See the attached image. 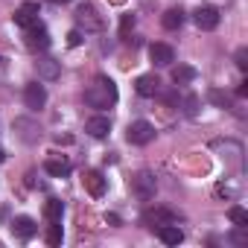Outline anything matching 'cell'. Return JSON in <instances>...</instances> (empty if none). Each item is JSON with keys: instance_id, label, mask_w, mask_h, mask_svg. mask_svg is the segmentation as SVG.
<instances>
[{"instance_id": "33", "label": "cell", "mask_w": 248, "mask_h": 248, "mask_svg": "<svg viewBox=\"0 0 248 248\" xmlns=\"http://www.w3.org/2000/svg\"><path fill=\"white\" fill-rule=\"evenodd\" d=\"M105 219H108V222H111V225H120V216H117V213H108V216H105Z\"/></svg>"}, {"instance_id": "9", "label": "cell", "mask_w": 248, "mask_h": 248, "mask_svg": "<svg viewBox=\"0 0 248 248\" xmlns=\"http://www.w3.org/2000/svg\"><path fill=\"white\" fill-rule=\"evenodd\" d=\"M193 21H196L199 30L210 32V30L219 27V9H216V6H199V9L193 12Z\"/></svg>"}, {"instance_id": "18", "label": "cell", "mask_w": 248, "mask_h": 248, "mask_svg": "<svg viewBox=\"0 0 248 248\" xmlns=\"http://www.w3.org/2000/svg\"><path fill=\"white\" fill-rule=\"evenodd\" d=\"M35 231H38V225H35V219H30V216H18V219L12 222V233L21 236V239L35 236Z\"/></svg>"}, {"instance_id": "19", "label": "cell", "mask_w": 248, "mask_h": 248, "mask_svg": "<svg viewBox=\"0 0 248 248\" xmlns=\"http://www.w3.org/2000/svg\"><path fill=\"white\" fill-rule=\"evenodd\" d=\"M158 236H161L164 245H178V242H184V231H181L178 225H161V228H158Z\"/></svg>"}, {"instance_id": "20", "label": "cell", "mask_w": 248, "mask_h": 248, "mask_svg": "<svg viewBox=\"0 0 248 248\" xmlns=\"http://www.w3.org/2000/svg\"><path fill=\"white\" fill-rule=\"evenodd\" d=\"M161 24H164V30H178V27L184 24V9H181V6L167 9V12L161 15Z\"/></svg>"}, {"instance_id": "14", "label": "cell", "mask_w": 248, "mask_h": 248, "mask_svg": "<svg viewBox=\"0 0 248 248\" xmlns=\"http://www.w3.org/2000/svg\"><path fill=\"white\" fill-rule=\"evenodd\" d=\"M135 91H138L140 96H155V93L161 91V79H158L155 73H143V76H138Z\"/></svg>"}, {"instance_id": "28", "label": "cell", "mask_w": 248, "mask_h": 248, "mask_svg": "<svg viewBox=\"0 0 248 248\" xmlns=\"http://www.w3.org/2000/svg\"><path fill=\"white\" fill-rule=\"evenodd\" d=\"M155 96H158L161 102H167V105H175V102H178V93H175V91H158Z\"/></svg>"}, {"instance_id": "8", "label": "cell", "mask_w": 248, "mask_h": 248, "mask_svg": "<svg viewBox=\"0 0 248 248\" xmlns=\"http://www.w3.org/2000/svg\"><path fill=\"white\" fill-rule=\"evenodd\" d=\"M24 105H27L30 111H41V108L47 105V88H44L41 82H30V85L24 88Z\"/></svg>"}, {"instance_id": "30", "label": "cell", "mask_w": 248, "mask_h": 248, "mask_svg": "<svg viewBox=\"0 0 248 248\" xmlns=\"http://www.w3.org/2000/svg\"><path fill=\"white\" fill-rule=\"evenodd\" d=\"M67 44H70V47H79V44H82V30H73V32L67 35Z\"/></svg>"}, {"instance_id": "21", "label": "cell", "mask_w": 248, "mask_h": 248, "mask_svg": "<svg viewBox=\"0 0 248 248\" xmlns=\"http://www.w3.org/2000/svg\"><path fill=\"white\" fill-rule=\"evenodd\" d=\"M199 73H196V67H190V64H178V67H172V82L175 85H187V82H193Z\"/></svg>"}, {"instance_id": "26", "label": "cell", "mask_w": 248, "mask_h": 248, "mask_svg": "<svg viewBox=\"0 0 248 248\" xmlns=\"http://www.w3.org/2000/svg\"><path fill=\"white\" fill-rule=\"evenodd\" d=\"M207 96H210L213 105H219V108H231V96H228V93H222V91H210Z\"/></svg>"}, {"instance_id": "2", "label": "cell", "mask_w": 248, "mask_h": 248, "mask_svg": "<svg viewBox=\"0 0 248 248\" xmlns=\"http://www.w3.org/2000/svg\"><path fill=\"white\" fill-rule=\"evenodd\" d=\"M129 187H132V196H135V199H140V202H152V199H155V193H158V181H155V175H152L149 170L135 172V175H132V181H129Z\"/></svg>"}, {"instance_id": "29", "label": "cell", "mask_w": 248, "mask_h": 248, "mask_svg": "<svg viewBox=\"0 0 248 248\" xmlns=\"http://www.w3.org/2000/svg\"><path fill=\"white\" fill-rule=\"evenodd\" d=\"M236 67H239V70H245V67H248V50H245V47H242V50H236Z\"/></svg>"}, {"instance_id": "23", "label": "cell", "mask_w": 248, "mask_h": 248, "mask_svg": "<svg viewBox=\"0 0 248 248\" xmlns=\"http://www.w3.org/2000/svg\"><path fill=\"white\" fill-rule=\"evenodd\" d=\"M228 219H231L236 228H248V210H245V207H239V204H233V207L228 210Z\"/></svg>"}, {"instance_id": "15", "label": "cell", "mask_w": 248, "mask_h": 248, "mask_svg": "<svg viewBox=\"0 0 248 248\" xmlns=\"http://www.w3.org/2000/svg\"><path fill=\"white\" fill-rule=\"evenodd\" d=\"M35 21H38V3H24V6L15 9V24H18V27L27 30V27H32Z\"/></svg>"}, {"instance_id": "12", "label": "cell", "mask_w": 248, "mask_h": 248, "mask_svg": "<svg viewBox=\"0 0 248 248\" xmlns=\"http://www.w3.org/2000/svg\"><path fill=\"white\" fill-rule=\"evenodd\" d=\"M216 149L222 152V158L228 161V167H242V146L236 143V140H219L216 143Z\"/></svg>"}, {"instance_id": "5", "label": "cell", "mask_w": 248, "mask_h": 248, "mask_svg": "<svg viewBox=\"0 0 248 248\" xmlns=\"http://www.w3.org/2000/svg\"><path fill=\"white\" fill-rule=\"evenodd\" d=\"M12 129H15L18 140H24V143H38L41 140V126L35 120H30V117H18Z\"/></svg>"}, {"instance_id": "16", "label": "cell", "mask_w": 248, "mask_h": 248, "mask_svg": "<svg viewBox=\"0 0 248 248\" xmlns=\"http://www.w3.org/2000/svg\"><path fill=\"white\" fill-rule=\"evenodd\" d=\"M85 132H88L91 138H105V135L111 132V120L102 117V114H96V117H91V120L85 123Z\"/></svg>"}, {"instance_id": "27", "label": "cell", "mask_w": 248, "mask_h": 248, "mask_svg": "<svg viewBox=\"0 0 248 248\" xmlns=\"http://www.w3.org/2000/svg\"><path fill=\"white\" fill-rule=\"evenodd\" d=\"M135 30V18L132 15H126L123 18V24H120V38H129V32Z\"/></svg>"}, {"instance_id": "10", "label": "cell", "mask_w": 248, "mask_h": 248, "mask_svg": "<svg viewBox=\"0 0 248 248\" xmlns=\"http://www.w3.org/2000/svg\"><path fill=\"white\" fill-rule=\"evenodd\" d=\"M149 59H152L155 67H170V64L175 62V50H172L170 44H164V41H155V44L149 47Z\"/></svg>"}, {"instance_id": "7", "label": "cell", "mask_w": 248, "mask_h": 248, "mask_svg": "<svg viewBox=\"0 0 248 248\" xmlns=\"http://www.w3.org/2000/svg\"><path fill=\"white\" fill-rule=\"evenodd\" d=\"M143 222L152 225V228H155V225H158V228H161V225H175V222H178V213H175L172 207L155 204V207H149V210L143 213Z\"/></svg>"}, {"instance_id": "4", "label": "cell", "mask_w": 248, "mask_h": 248, "mask_svg": "<svg viewBox=\"0 0 248 248\" xmlns=\"http://www.w3.org/2000/svg\"><path fill=\"white\" fill-rule=\"evenodd\" d=\"M152 138H155V126H152V123H146V120H135V123H129L126 140H129L132 146H146V143H152Z\"/></svg>"}, {"instance_id": "13", "label": "cell", "mask_w": 248, "mask_h": 248, "mask_svg": "<svg viewBox=\"0 0 248 248\" xmlns=\"http://www.w3.org/2000/svg\"><path fill=\"white\" fill-rule=\"evenodd\" d=\"M35 67H38V79H44V82H56L62 76V64L56 59H38Z\"/></svg>"}, {"instance_id": "35", "label": "cell", "mask_w": 248, "mask_h": 248, "mask_svg": "<svg viewBox=\"0 0 248 248\" xmlns=\"http://www.w3.org/2000/svg\"><path fill=\"white\" fill-rule=\"evenodd\" d=\"M3 158H6V152H3V149H0V164H3Z\"/></svg>"}, {"instance_id": "6", "label": "cell", "mask_w": 248, "mask_h": 248, "mask_svg": "<svg viewBox=\"0 0 248 248\" xmlns=\"http://www.w3.org/2000/svg\"><path fill=\"white\" fill-rule=\"evenodd\" d=\"M24 44L32 50V53H38V50H47L50 47V32L44 30V24H32V27H27V35H24Z\"/></svg>"}, {"instance_id": "17", "label": "cell", "mask_w": 248, "mask_h": 248, "mask_svg": "<svg viewBox=\"0 0 248 248\" xmlns=\"http://www.w3.org/2000/svg\"><path fill=\"white\" fill-rule=\"evenodd\" d=\"M44 172L47 175H53V178H64V175H70V161L67 158H47L44 161Z\"/></svg>"}, {"instance_id": "1", "label": "cell", "mask_w": 248, "mask_h": 248, "mask_svg": "<svg viewBox=\"0 0 248 248\" xmlns=\"http://www.w3.org/2000/svg\"><path fill=\"white\" fill-rule=\"evenodd\" d=\"M117 85L108 79V76H96L88 88H85V102L91 108H111L117 105Z\"/></svg>"}, {"instance_id": "24", "label": "cell", "mask_w": 248, "mask_h": 248, "mask_svg": "<svg viewBox=\"0 0 248 248\" xmlns=\"http://www.w3.org/2000/svg\"><path fill=\"white\" fill-rule=\"evenodd\" d=\"M64 233H62V222H50L47 228V245H62Z\"/></svg>"}, {"instance_id": "32", "label": "cell", "mask_w": 248, "mask_h": 248, "mask_svg": "<svg viewBox=\"0 0 248 248\" xmlns=\"http://www.w3.org/2000/svg\"><path fill=\"white\" fill-rule=\"evenodd\" d=\"M248 93V82H239V88H236V96H245Z\"/></svg>"}, {"instance_id": "34", "label": "cell", "mask_w": 248, "mask_h": 248, "mask_svg": "<svg viewBox=\"0 0 248 248\" xmlns=\"http://www.w3.org/2000/svg\"><path fill=\"white\" fill-rule=\"evenodd\" d=\"M47 3H53V6H64V3H70V0H47Z\"/></svg>"}, {"instance_id": "11", "label": "cell", "mask_w": 248, "mask_h": 248, "mask_svg": "<svg viewBox=\"0 0 248 248\" xmlns=\"http://www.w3.org/2000/svg\"><path fill=\"white\" fill-rule=\"evenodd\" d=\"M85 190L93 196V199H99V196H105V187H108V181H105V175L99 172V170H88L85 172Z\"/></svg>"}, {"instance_id": "31", "label": "cell", "mask_w": 248, "mask_h": 248, "mask_svg": "<svg viewBox=\"0 0 248 248\" xmlns=\"http://www.w3.org/2000/svg\"><path fill=\"white\" fill-rule=\"evenodd\" d=\"M231 239H233V242H236V245H242V242H245V239H248V236H245V233H242V228H239V231H236V233H233V236H231Z\"/></svg>"}, {"instance_id": "3", "label": "cell", "mask_w": 248, "mask_h": 248, "mask_svg": "<svg viewBox=\"0 0 248 248\" xmlns=\"http://www.w3.org/2000/svg\"><path fill=\"white\" fill-rule=\"evenodd\" d=\"M76 27L85 30V32H102V30H105V21H102V15L96 12V6L79 3V6H76Z\"/></svg>"}, {"instance_id": "25", "label": "cell", "mask_w": 248, "mask_h": 248, "mask_svg": "<svg viewBox=\"0 0 248 248\" xmlns=\"http://www.w3.org/2000/svg\"><path fill=\"white\" fill-rule=\"evenodd\" d=\"M199 105H202V102H199L196 93H187V96H184V114H187V117H196V114H199Z\"/></svg>"}, {"instance_id": "22", "label": "cell", "mask_w": 248, "mask_h": 248, "mask_svg": "<svg viewBox=\"0 0 248 248\" xmlns=\"http://www.w3.org/2000/svg\"><path fill=\"white\" fill-rule=\"evenodd\" d=\"M62 213H64V204H62L59 199H50V202L44 204V219H47V222H62Z\"/></svg>"}]
</instances>
